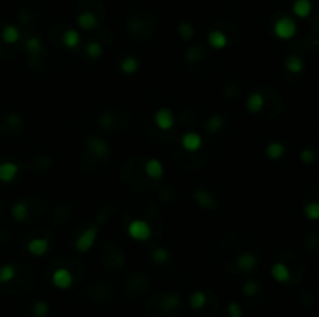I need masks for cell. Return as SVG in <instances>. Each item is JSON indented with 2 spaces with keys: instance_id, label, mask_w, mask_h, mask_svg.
Masks as SVG:
<instances>
[{
  "instance_id": "obj_1",
  "label": "cell",
  "mask_w": 319,
  "mask_h": 317,
  "mask_svg": "<svg viewBox=\"0 0 319 317\" xmlns=\"http://www.w3.org/2000/svg\"><path fill=\"white\" fill-rule=\"evenodd\" d=\"M128 235L136 241H146L150 239L153 235V230L150 224L143 219H134L128 226Z\"/></svg>"
},
{
  "instance_id": "obj_2",
  "label": "cell",
  "mask_w": 319,
  "mask_h": 317,
  "mask_svg": "<svg viewBox=\"0 0 319 317\" xmlns=\"http://www.w3.org/2000/svg\"><path fill=\"white\" fill-rule=\"evenodd\" d=\"M296 31H297L296 22L288 16L280 17L277 22L274 24V35L279 39H291L296 35Z\"/></svg>"
},
{
  "instance_id": "obj_3",
  "label": "cell",
  "mask_w": 319,
  "mask_h": 317,
  "mask_svg": "<svg viewBox=\"0 0 319 317\" xmlns=\"http://www.w3.org/2000/svg\"><path fill=\"white\" fill-rule=\"evenodd\" d=\"M97 234H98V227L97 226H91L83 234L77 238L75 241V249L78 252H88L92 246L95 239H97Z\"/></svg>"
},
{
  "instance_id": "obj_4",
  "label": "cell",
  "mask_w": 319,
  "mask_h": 317,
  "mask_svg": "<svg viewBox=\"0 0 319 317\" xmlns=\"http://www.w3.org/2000/svg\"><path fill=\"white\" fill-rule=\"evenodd\" d=\"M154 121L157 124V128H161L162 131H167L170 128H173L175 124V114L167 109V108H162L159 109L156 114H154Z\"/></svg>"
},
{
  "instance_id": "obj_5",
  "label": "cell",
  "mask_w": 319,
  "mask_h": 317,
  "mask_svg": "<svg viewBox=\"0 0 319 317\" xmlns=\"http://www.w3.org/2000/svg\"><path fill=\"white\" fill-rule=\"evenodd\" d=\"M51 281H53V284H55L56 288H59V289H67V288L72 286L73 277H72V274H70L67 269L59 268V269H56L55 272H53Z\"/></svg>"
},
{
  "instance_id": "obj_6",
  "label": "cell",
  "mask_w": 319,
  "mask_h": 317,
  "mask_svg": "<svg viewBox=\"0 0 319 317\" xmlns=\"http://www.w3.org/2000/svg\"><path fill=\"white\" fill-rule=\"evenodd\" d=\"M86 145H88L89 150L98 157H104V156L109 154V145L104 140L98 139V137H88Z\"/></svg>"
},
{
  "instance_id": "obj_7",
  "label": "cell",
  "mask_w": 319,
  "mask_h": 317,
  "mask_svg": "<svg viewBox=\"0 0 319 317\" xmlns=\"http://www.w3.org/2000/svg\"><path fill=\"white\" fill-rule=\"evenodd\" d=\"M193 199L196 200V204L199 207H203L206 210H214L217 207V200L210 193H207L206 190H195Z\"/></svg>"
},
{
  "instance_id": "obj_8",
  "label": "cell",
  "mask_w": 319,
  "mask_h": 317,
  "mask_svg": "<svg viewBox=\"0 0 319 317\" xmlns=\"http://www.w3.org/2000/svg\"><path fill=\"white\" fill-rule=\"evenodd\" d=\"M181 143H182L184 150L195 153V151L199 150L201 146H203V137H201L198 132H187V134L182 137V140H181Z\"/></svg>"
},
{
  "instance_id": "obj_9",
  "label": "cell",
  "mask_w": 319,
  "mask_h": 317,
  "mask_svg": "<svg viewBox=\"0 0 319 317\" xmlns=\"http://www.w3.org/2000/svg\"><path fill=\"white\" fill-rule=\"evenodd\" d=\"M19 173V165L14 162H3L0 163V182H11Z\"/></svg>"
},
{
  "instance_id": "obj_10",
  "label": "cell",
  "mask_w": 319,
  "mask_h": 317,
  "mask_svg": "<svg viewBox=\"0 0 319 317\" xmlns=\"http://www.w3.org/2000/svg\"><path fill=\"white\" fill-rule=\"evenodd\" d=\"M77 24H78L80 28L86 30V31H91V30H93L95 27L98 25V19L95 17V14L86 11V13H81L77 17Z\"/></svg>"
},
{
  "instance_id": "obj_11",
  "label": "cell",
  "mask_w": 319,
  "mask_h": 317,
  "mask_svg": "<svg viewBox=\"0 0 319 317\" xmlns=\"http://www.w3.org/2000/svg\"><path fill=\"white\" fill-rule=\"evenodd\" d=\"M255 264H257V258H255L254 253H241V255L237 258V268L243 272H248V271H252L255 268Z\"/></svg>"
},
{
  "instance_id": "obj_12",
  "label": "cell",
  "mask_w": 319,
  "mask_h": 317,
  "mask_svg": "<svg viewBox=\"0 0 319 317\" xmlns=\"http://www.w3.org/2000/svg\"><path fill=\"white\" fill-rule=\"evenodd\" d=\"M145 173L151 179H161L164 176V166L157 158H150L145 165Z\"/></svg>"
},
{
  "instance_id": "obj_13",
  "label": "cell",
  "mask_w": 319,
  "mask_h": 317,
  "mask_svg": "<svg viewBox=\"0 0 319 317\" xmlns=\"http://www.w3.org/2000/svg\"><path fill=\"white\" fill-rule=\"evenodd\" d=\"M207 40H209V44H210L212 47H214V48H217V50H221V48H225V47L228 45V38H226V35L223 33V31H220V30L210 31Z\"/></svg>"
},
{
  "instance_id": "obj_14",
  "label": "cell",
  "mask_w": 319,
  "mask_h": 317,
  "mask_svg": "<svg viewBox=\"0 0 319 317\" xmlns=\"http://www.w3.org/2000/svg\"><path fill=\"white\" fill-rule=\"evenodd\" d=\"M28 250L36 257H42L48 250V241L44 238H35L28 242Z\"/></svg>"
},
{
  "instance_id": "obj_15",
  "label": "cell",
  "mask_w": 319,
  "mask_h": 317,
  "mask_svg": "<svg viewBox=\"0 0 319 317\" xmlns=\"http://www.w3.org/2000/svg\"><path fill=\"white\" fill-rule=\"evenodd\" d=\"M263 104H265V98H263V95L260 92L251 93L249 97H248V100H246V108L252 114L260 112V109L263 108Z\"/></svg>"
},
{
  "instance_id": "obj_16",
  "label": "cell",
  "mask_w": 319,
  "mask_h": 317,
  "mask_svg": "<svg viewBox=\"0 0 319 317\" xmlns=\"http://www.w3.org/2000/svg\"><path fill=\"white\" fill-rule=\"evenodd\" d=\"M312 0H296L293 3V11L297 17L305 19L312 13Z\"/></svg>"
},
{
  "instance_id": "obj_17",
  "label": "cell",
  "mask_w": 319,
  "mask_h": 317,
  "mask_svg": "<svg viewBox=\"0 0 319 317\" xmlns=\"http://www.w3.org/2000/svg\"><path fill=\"white\" fill-rule=\"evenodd\" d=\"M20 38V31L14 25H5L2 30V39L5 44H16Z\"/></svg>"
},
{
  "instance_id": "obj_18",
  "label": "cell",
  "mask_w": 319,
  "mask_h": 317,
  "mask_svg": "<svg viewBox=\"0 0 319 317\" xmlns=\"http://www.w3.org/2000/svg\"><path fill=\"white\" fill-rule=\"evenodd\" d=\"M271 274H273L274 280H277L280 283H285L290 280V271L283 263H275L271 269Z\"/></svg>"
},
{
  "instance_id": "obj_19",
  "label": "cell",
  "mask_w": 319,
  "mask_h": 317,
  "mask_svg": "<svg viewBox=\"0 0 319 317\" xmlns=\"http://www.w3.org/2000/svg\"><path fill=\"white\" fill-rule=\"evenodd\" d=\"M267 156L271 158V160H279V158L285 154V146L279 142H273L267 146Z\"/></svg>"
},
{
  "instance_id": "obj_20",
  "label": "cell",
  "mask_w": 319,
  "mask_h": 317,
  "mask_svg": "<svg viewBox=\"0 0 319 317\" xmlns=\"http://www.w3.org/2000/svg\"><path fill=\"white\" fill-rule=\"evenodd\" d=\"M285 67H286V70L291 72V73H299L304 69V62L297 55H290L288 58L285 59Z\"/></svg>"
},
{
  "instance_id": "obj_21",
  "label": "cell",
  "mask_w": 319,
  "mask_h": 317,
  "mask_svg": "<svg viewBox=\"0 0 319 317\" xmlns=\"http://www.w3.org/2000/svg\"><path fill=\"white\" fill-rule=\"evenodd\" d=\"M120 69L123 73H126V75H133V73H136L137 69H139V61L134 56H128L122 61Z\"/></svg>"
},
{
  "instance_id": "obj_22",
  "label": "cell",
  "mask_w": 319,
  "mask_h": 317,
  "mask_svg": "<svg viewBox=\"0 0 319 317\" xmlns=\"http://www.w3.org/2000/svg\"><path fill=\"white\" fill-rule=\"evenodd\" d=\"M62 42L64 45L69 48H75L80 44V35L77 30H67L66 33L62 35Z\"/></svg>"
},
{
  "instance_id": "obj_23",
  "label": "cell",
  "mask_w": 319,
  "mask_h": 317,
  "mask_svg": "<svg viewBox=\"0 0 319 317\" xmlns=\"http://www.w3.org/2000/svg\"><path fill=\"white\" fill-rule=\"evenodd\" d=\"M223 123H225V121H223L221 115L215 114V115H212V117L206 121V129L209 132H212V134H215V132H218L223 128Z\"/></svg>"
},
{
  "instance_id": "obj_24",
  "label": "cell",
  "mask_w": 319,
  "mask_h": 317,
  "mask_svg": "<svg viewBox=\"0 0 319 317\" xmlns=\"http://www.w3.org/2000/svg\"><path fill=\"white\" fill-rule=\"evenodd\" d=\"M16 276V268L13 264H3L2 268H0V283H8L11 281Z\"/></svg>"
},
{
  "instance_id": "obj_25",
  "label": "cell",
  "mask_w": 319,
  "mask_h": 317,
  "mask_svg": "<svg viewBox=\"0 0 319 317\" xmlns=\"http://www.w3.org/2000/svg\"><path fill=\"white\" fill-rule=\"evenodd\" d=\"M25 48L30 53V56H38L42 51V44H41L39 38H28L25 42Z\"/></svg>"
},
{
  "instance_id": "obj_26",
  "label": "cell",
  "mask_w": 319,
  "mask_h": 317,
  "mask_svg": "<svg viewBox=\"0 0 319 317\" xmlns=\"http://www.w3.org/2000/svg\"><path fill=\"white\" fill-rule=\"evenodd\" d=\"M11 213H13V218L16 221H25L28 218V207L24 202H16L13 205Z\"/></svg>"
},
{
  "instance_id": "obj_27",
  "label": "cell",
  "mask_w": 319,
  "mask_h": 317,
  "mask_svg": "<svg viewBox=\"0 0 319 317\" xmlns=\"http://www.w3.org/2000/svg\"><path fill=\"white\" fill-rule=\"evenodd\" d=\"M206 294L203 291H196L191 294V297H190V306L193 310H199V308H203V306L206 305Z\"/></svg>"
},
{
  "instance_id": "obj_28",
  "label": "cell",
  "mask_w": 319,
  "mask_h": 317,
  "mask_svg": "<svg viewBox=\"0 0 319 317\" xmlns=\"http://www.w3.org/2000/svg\"><path fill=\"white\" fill-rule=\"evenodd\" d=\"M178 31H179L181 38L185 39V40L191 39V38H193V35H195V28L190 22H181L178 25Z\"/></svg>"
},
{
  "instance_id": "obj_29",
  "label": "cell",
  "mask_w": 319,
  "mask_h": 317,
  "mask_svg": "<svg viewBox=\"0 0 319 317\" xmlns=\"http://www.w3.org/2000/svg\"><path fill=\"white\" fill-rule=\"evenodd\" d=\"M86 53L92 59H98L103 55V47L98 44V42H91V44L86 47Z\"/></svg>"
},
{
  "instance_id": "obj_30",
  "label": "cell",
  "mask_w": 319,
  "mask_h": 317,
  "mask_svg": "<svg viewBox=\"0 0 319 317\" xmlns=\"http://www.w3.org/2000/svg\"><path fill=\"white\" fill-rule=\"evenodd\" d=\"M304 213L307 218H310L312 221H316L319 218V204L318 202H310L307 204L304 208Z\"/></svg>"
},
{
  "instance_id": "obj_31",
  "label": "cell",
  "mask_w": 319,
  "mask_h": 317,
  "mask_svg": "<svg viewBox=\"0 0 319 317\" xmlns=\"http://www.w3.org/2000/svg\"><path fill=\"white\" fill-rule=\"evenodd\" d=\"M33 313L38 317H46L48 314V305L46 302H42V300L36 302L35 306H33Z\"/></svg>"
},
{
  "instance_id": "obj_32",
  "label": "cell",
  "mask_w": 319,
  "mask_h": 317,
  "mask_svg": "<svg viewBox=\"0 0 319 317\" xmlns=\"http://www.w3.org/2000/svg\"><path fill=\"white\" fill-rule=\"evenodd\" d=\"M168 260V252L162 247H157L153 250V261L154 263H165Z\"/></svg>"
},
{
  "instance_id": "obj_33",
  "label": "cell",
  "mask_w": 319,
  "mask_h": 317,
  "mask_svg": "<svg viewBox=\"0 0 319 317\" xmlns=\"http://www.w3.org/2000/svg\"><path fill=\"white\" fill-rule=\"evenodd\" d=\"M257 291H259V283L254 281V280L248 281V283L243 286V294L248 295V297H251V295H254V294H257Z\"/></svg>"
},
{
  "instance_id": "obj_34",
  "label": "cell",
  "mask_w": 319,
  "mask_h": 317,
  "mask_svg": "<svg viewBox=\"0 0 319 317\" xmlns=\"http://www.w3.org/2000/svg\"><path fill=\"white\" fill-rule=\"evenodd\" d=\"M316 160V156L312 150H302L301 151V162L302 163H307V165H310Z\"/></svg>"
},
{
  "instance_id": "obj_35",
  "label": "cell",
  "mask_w": 319,
  "mask_h": 317,
  "mask_svg": "<svg viewBox=\"0 0 319 317\" xmlns=\"http://www.w3.org/2000/svg\"><path fill=\"white\" fill-rule=\"evenodd\" d=\"M112 123H114V119H112V115L108 114V112H104L100 117V126L103 129H109L112 126Z\"/></svg>"
},
{
  "instance_id": "obj_36",
  "label": "cell",
  "mask_w": 319,
  "mask_h": 317,
  "mask_svg": "<svg viewBox=\"0 0 319 317\" xmlns=\"http://www.w3.org/2000/svg\"><path fill=\"white\" fill-rule=\"evenodd\" d=\"M201 58V50L198 47H190L185 53L187 61H198Z\"/></svg>"
},
{
  "instance_id": "obj_37",
  "label": "cell",
  "mask_w": 319,
  "mask_h": 317,
  "mask_svg": "<svg viewBox=\"0 0 319 317\" xmlns=\"http://www.w3.org/2000/svg\"><path fill=\"white\" fill-rule=\"evenodd\" d=\"M228 310H229V316L230 317H241V308H240L238 303H235V302L229 303Z\"/></svg>"
},
{
  "instance_id": "obj_38",
  "label": "cell",
  "mask_w": 319,
  "mask_h": 317,
  "mask_svg": "<svg viewBox=\"0 0 319 317\" xmlns=\"http://www.w3.org/2000/svg\"><path fill=\"white\" fill-rule=\"evenodd\" d=\"M6 123L9 126H17V128H22V124H24L22 119H20L19 115H9V117L6 119Z\"/></svg>"
}]
</instances>
